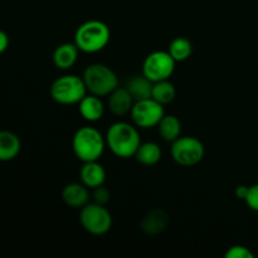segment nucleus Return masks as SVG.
<instances>
[{
  "instance_id": "6",
  "label": "nucleus",
  "mask_w": 258,
  "mask_h": 258,
  "mask_svg": "<svg viewBox=\"0 0 258 258\" xmlns=\"http://www.w3.org/2000/svg\"><path fill=\"white\" fill-rule=\"evenodd\" d=\"M80 222L85 231L93 236H103L112 228V216L108 209L95 202L81 208Z\"/></svg>"
},
{
  "instance_id": "2",
  "label": "nucleus",
  "mask_w": 258,
  "mask_h": 258,
  "mask_svg": "<svg viewBox=\"0 0 258 258\" xmlns=\"http://www.w3.org/2000/svg\"><path fill=\"white\" fill-rule=\"evenodd\" d=\"M106 138L92 126L78 128L72 139V149L82 163L96 161L102 156L106 148Z\"/></svg>"
},
{
  "instance_id": "22",
  "label": "nucleus",
  "mask_w": 258,
  "mask_h": 258,
  "mask_svg": "<svg viewBox=\"0 0 258 258\" xmlns=\"http://www.w3.org/2000/svg\"><path fill=\"white\" fill-rule=\"evenodd\" d=\"M227 258H253V253L251 249L244 246H232L229 247L228 251L226 252Z\"/></svg>"
},
{
  "instance_id": "15",
  "label": "nucleus",
  "mask_w": 258,
  "mask_h": 258,
  "mask_svg": "<svg viewBox=\"0 0 258 258\" xmlns=\"http://www.w3.org/2000/svg\"><path fill=\"white\" fill-rule=\"evenodd\" d=\"M78 110H80L81 116L85 118L88 122H96V121L101 120L105 113V105L101 101L98 96L95 95H86L82 98L80 103H78Z\"/></svg>"
},
{
  "instance_id": "19",
  "label": "nucleus",
  "mask_w": 258,
  "mask_h": 258,
  "mask_svg": "<svg viewBox=\"0 0 258 258\" xmlns=\"http://www.w3.org/2000/svg\"><path fill=\"white\" fill-rule=\"evenodd\" d=\"M158 130L163 140L166 143H173L180 136L181 122L176 116L165 115L159 122Z\"/></svg>"
},
{
  "instance_id": "10",
  "label": "nucleus",
  "mask_w": 258,
  "mask_h": 258,
  "mask_svg": "<svg viewBox=\"0 0 258 258\" xmlns=\"http://www.w3.org/2000/svg\"><path fill=\"white\" fill-rule=\"evenodd\" d=\"M169 222L170 218L168 213L163 209L155 208L144 216L140 222V229L148 236H158L168 228Z\"/></svg>"
},
{
  "instance_id": "9",
  "label": "nucleus",
  "mask_w": 258,
  "mask_h": 258,
  "mask_svg": "<svg viewBox=\"0 0 258 258\" xmlns=\"http://www.w3.org/2000/svg\"><path fill=\"white\" fill-rule=\"evenodd\" d=\"M130 115L136 127L151 128L159 125L161 118L165 116V110L164 105L154 98H146L134 103Z\"/></svg>"
},
{
  "instance_id": "18",
  "label": "nucleus",
  "mask_w": 258,
  "mask_h": 258,
  "mask_svg": "<svg viewBox=\"0 0 258 258\" xmlns=\"http://www.w3.org/2000/svg\"><path fill=\"white\" fill-rule=\"evenodd\" d=\"M135 159L144 166L156 165L161 159L160 146L153 141L141 143L135 153Z\"/></svg>"
},
{
  "instance_id": "16",
  "label": "nucleus",
  "mask_w": 258,
  "mask_h": 258,
  "mask_svg": "<svg viewBox=\"0 0 258 258\" xmlns=\"http://www.w3.org/2000/svg\"><path fill=\"white\" fill-rule=\"evenodd\" d=\"M22 149L18 135L8 130H0V161H10L17 158Z\"/></svg>"
},
{
  "instance_id": "20",
  "label": "nucleus",
  "mask_w": 258,
  "mask_h": 258,
  "mask_svg": "<svg viewBox=\"0 0 258 258\" xmlns=\"http://www.w3.org/2000/svg\"><path fill=\"white\" fill-rule=\"evenodd\" d=\"M175 96H176L175 86H174L169 80L154 82L153 95H151V98L158 101L159 103H161V105H168V103L173 102Z\"/></svg>"
},
{
  "instance_id": "7",
  "label": "nucleus",
  "mask_w": 258,
  "mask_h": 258,
  "mask_svg": "<svg viewBox=\"0 0 258 258\" xmlns=\"http://www.w3.org/2000/svg\"><path fill=\"white\" fill-rule=\"evenodd\" d=\"M171 158L181 166H194L204 158V145L193 136H179L171 143Z\"/></svg>"
},
{
  "instance_id": "24",
  "label": "nucleus",
  "mask_w": 258,
  "mask_h": 258,
  "mask_svg": "<svg viewBox=\"0 0 258 258\" xmlns=\"http://www.w3.org/2000/svg\"><path fill=\"white\" fill-rule=\"evenodd\" d=\"M244 202H246L247 207H248L251 211L258 212V184L249 186L248 193H247Z\"/></svg>"
},
{
  "instance_id": "11",
  "label": "nucleus",
  "mask_w": 258,
  "mask_h": 258,
  "mask_svg": "<svg viewBox=\"0 0 258 258\" xmlns=\"http://www.w3.org/2000/svg\"><path fill=\"white\" fill-rule=\"evenodd\" d=\"M91 194L87 186L82 183H71L63 188L62 199L66 206L81 209L90 203Z\"/></svg>"
},
{
  "instance_id": "14",
  "label": "nucleus",
  "mask_w": 258,
  "mask_h": 258,
  "mask_svg": "<svg viewBox=\"0 0 258 258\" xmlns=\"http://www.w3.org/2000/svg\"><path fill=\"white\" fill-rule=\"evenodd\" d=\"M78 52H80V49L75 42L59 44L53 52V64L58 70H70L77 62Z\"/></svg>"
},
{
  "instance_id": "21",
  "label": "nucleus",
  "mask_w": 258,
  "mask_h": 258,
  "mask_svg": "<svg viewBox=\"0 0 258 258\" xmlns=\"http://www.w3.org/2000/svg\"><path fill=\"white\" fill-rule=\"evenodd\" d=\"M168 52L175 59V62H184L188 58H190L191 53H193V44L186 38L178 37L171 40Z\"/></svg>"
},
{
  "instance_id": "23",
  "label": "nucleus",
  "mask_w": 258,
  "mask_h": 258,
  "mask_svg": "<svg viewBox=\"0 0 258 258\" xmlns=\"http://www.w3.org/2000/svg\"><path fill=\"white\" fill-rule=\"evenodd\" d=\"M110 197H111L110 190H108L105 185H100V186H97V188L93 189L92 199L95 203L106 206V204L110 202Z\"/></svg>"
},
{
  "instance_id": "13",
  "label": "nucleus",
  "mask_w": 258,
  "mask_h": 258,
  "mask_svg": "<svg viewBox=\"0 0 258 258\" xmlns=\"http://www.w3.org/2000/svg\"><path fill=\"white\" fill-rule=\"evenodd\" d=\"M81 183L85 184L88 189H95L103 185L106 180V170L98 160L83 163L80 170Z\"/></svg>"
},
{
  "instance_id": "12",
  "label": "nucleus",
  "mask_w": 258,
  "mask_h": 258,
  "mask_svg": "<svg viewBox=\"0 0 258 258\" xmlns=\"http://www.w3.org/2000/svg\"><path fill=\"white\" fill-rule=\"evenodd\" d=\"M107 97L108 108H110V111L115 116H125L130 113L131 108H133L134 103H135L127 88L120 87V86L115 88Z\"/></svg>"
},
{
  "instance_id": "26",
  "label": "nucleus",
  "mask_w": 258,
  "mask_h": 258,
  "mask_svg": "<svg viewBox=\"0 0 258 258\" xmlns=\"http://www.w3.org/2000/svg\"><path fill=\"white\" fill-rule=\"evenodd\" d=\"M248 188L249 186L247 185H239L236 188V197L241 201H244L247 197V193H248Z\"/></svg>"
},
{
  "instance_id": "3",
  "label": "nucleus",
  "mask_w": 258,
  "mask_h": 258,
  "mask_svg": "<svg viewBox=\"0 0 258 258\" xmlns=\"http://www.w3.org/2000/svg\"><path fill=\"white\" fill-rule=\"evenodd\" d=\"M111 39V30L101 20H88L81 24L75 33V43L80 52L97 53L105 49Z\"/></svg>"
},
{
  "instance_id": "25",
  "label": "nucleus",
  "mask_w": 258,
  "mask_h": 258,
  "mask_svg": "<svg viewBox=\"0 0 258 258\" xmlns=\"http://www.w3.org/2000/svg\"><path fill=\"white\" fill-rule=\"evenodd\" d=\"M9 47V37L4 30L0 29V54L4 53Z\"/></svg>"
},
{
  "instance_id": "4",
  "label": "nucleus",
  "mask_w": 258,
  "mask_h": 258,
  "mask_svg": "<svg viewBox=\"0 0 258 258\" xmlns=\"http://www.w3.org/2000/svg\"><path fill=\"white\" fill-rule=\"evenodd\" d=\"M87 91L91 95L105 97L118 87L117 75L108 66L92 63L83 71L82 76Z\"/></svg>"
},
{
  "instance_id": "1",
  "label": "nucleus",
  "mask_w": 258,
  "mask_h": 258,
  "mask_svg": "<svg viewBox=\"0 0 258 258\" xmlns=\"http://www.w3.org/2000/svg\"><path fill=\"white\" fill-rule=\"evenodd\" d=\"M106 145L113 155L121 159L135 156L136 150L141 144L140 134L135 125L118 121L112 123L106 133Z\"/></svg>"
},
{
  "instance_id": "8",
  "label": "nucleus",
  "mask_w": 258,
  "mask_h": 258,
  "mask_svg": "<svg viewBox=\"0 0 258 258\" xmlns=\"http://www.w3.org/2000/svg\"><path fill=\"white\" fill-rule=\"evenodd\" d=\"M175 59L165 50H156L150 53L144 59L143 75L151 82L169 80L175 71Z\"/></svg>"
},
{
  "instance_id": "5",
  "label": "nucleus",
  "mask_w": 258,
  "mask_h": 258,
  "mask_svg": "<svg viewBox=\"0 0 258 258\" xmlns=\"http://www.w3.org/2000/svg\"><path fill=\"white\" fill-rule=\"evenodd\" d=\"M87 93L83 78L76 75L62 76L50 86V97L59 105H77Z\"/></svg>"
},
{
  "instance_id": "17",
  "label": "nucleus",
  "mask_w": 258,
  "mask_h": 258,
  "mask_svg": "<svg viewBox=\"0 0 258 258\" xmlns=\"http://www.w3.org/2000/svg\"><path fill=\"white\" fill-rule=\"evenodd\" d=\"M153 86L154 82H151L148 77H145L144 75H138L130 78L125 87L127 88L130 95L133 96L134 101L136 102V101L151 98V95H153Z\"/></svg>"
}]
</instances>
